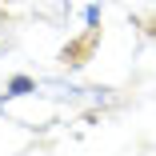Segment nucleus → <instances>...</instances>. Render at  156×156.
Here are the masks:
<instances>
[{"label": "nucleus", "mask_w": 156, "mask_h": 156, "mask_svg": "<svg viewBox=\"0 0 156 156\" xmlns=\"http://www.w3.org/2000/svg\"><path fill=\"white\" fill-rule=\"evenodd\" d=\"M36 88H40V84H36L32 76H12V80H8V88L0 92V100L8 104V100H16V96H28V92H36Z\"/></svg>", "instance_id": "nucleus-1"}, {"label": "nucleus", "mask_w": 156, "mask_h": 156, "mask_svg": "<svg viewBox=\"0 0 156 156\" xmlns=\"http://www.w3.org/2000/svg\"><path fill=\"white\" fill-rule=\"evenodd\" d=\"M84 20L96 24V20H100V4H88V8H84Z\"/></svg>", "instance_id": "nucleus-2"}, {"label": "nucleus", "mask_w": 156, "mask_h": 156, "mask_svg": "<svg viewBox=\"0 0 156 156\" xmlns=\"http://www.w3.org/2000/svg\"><path fill=\"white\" fill-rule=\"evenodd\" d=\"M0 108H4V100H0Z\"/></svg>", "instance_id": "nucleus-3"}]
</instances>
